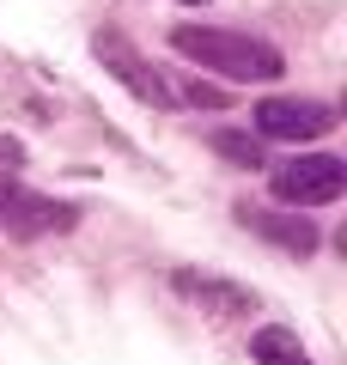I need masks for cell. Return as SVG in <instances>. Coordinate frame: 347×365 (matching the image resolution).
I'll return each mask as SVG.
<instances>
[{"label": "cell", "instance_id": "obj_5", "mask_svg": "<svg viewBox=\"0 0 347 365\" xmlns=\"http://www.w3.org/2000/svg\"><path fill=\"white\" fill-rule=\"evenodd\" d=\"M0 220L13 225L19 237H43V232H74L79 207H67V201H55V195H31L19 182H0Z\"/></svg>", "mask_w": 347, "mask_h": 365}, {"label": "cell", "instance_id": "obj_2", "mask_svg": "<svg viewBox=\"0 0 347 365\" xmlns=\"http://www.w3.org/2000/svg\"><path fill=\"white\" fill-rule=\"evenodd\" d=\"M268 189L281 201H293V207H329L347 189V165L335 153H298V158H281L268 170Z\"/></svg>", "mask_w": 347, "mask_h": 365}, {"label": "cell", "instance_id": "obj_9", "mask_svg": "<svg viewBox=\"0 0 347 365\" xmlns=\"http://www.w3.org/2000/svg\"><path fill=\"white\" fill-rule=\"evenodd\" d=\"M213 146L231 158V165H262V153H256V140H250V134H231V128H219V134H213Z\"/></svg>", "mask_w": 347, "mask_h": 365}, {"label": "cell", "instance_id": "obj_4", "mask_svg": "<svg viewBox=\"0 0 347 365\" xmlns=\"http://www.w3.org/2000/svg\"><path fill=\"white\" fill-rule=\"evenodd\" d=\"M335 122H341V110L323 104V98H262L256 104V128L268 134V140H286V146L323 140Z\"/></svg>", "mask_w": 347, "mask_h": 365}, {"label": "cell", "instance_id": "obj_1", "mask_svg": "<svg viewBox=\"0 0 347 365\" xmlns=\"http://www.w3.org/2000/svg\"><path fill=\"white\" fill-rule=\"evenodd\" d=\"M171 49L183 61H195L201 73H219V79H238V86H268V79L286 73L281 49L250 31H219V25H177L171 31Z\"/></svg>", "mask_w": 347, "mask_h": 365}, {"label": "cell", "instance_id": "obj_6", "mask_svg": "<svg viewBox=\"0 0 347 365\" xmlns=\"http://www.w3.org/2000/svg\"><path fill=\"white\" fill-rule=\"evenodd\" d=\"M171 287H177L189 304L213 311V317H244V311H256V292H250V287L219 280V274H207V268H177V274H171Z\"/></svg>", "mask_w": 347, "mask_h": 365}, {"label": "cell", "instance_id": "obj_11", "mask_svg": "<svg viewBox=\"0 0 347 365\" xmlns=\"http://www.w3.org/2000/svg\"><path fill=\"white\" fill-rule=\"evenodd\" d=\"M183 6H201V0H183Z\"/></svg>", "mask_w": 347, "mask_h": 365}, {"label": "cell", "instance_id": "obj_3", "mask_svg": "<svg viewBox=\"0 0 347 365\" xmlns=\"http://www.w3.org/2000/svg\"><path fill=\"white\" fill-rule=\"evenodd\" d=\"M91 55H98V61H104V73H110V79H122V86H129L134 98H141V104H153V110H171V104H177L171 79L159 73V67L146 61V55L134 49V43L122 37V31H98V37H91Z\"/></svg>", "mask_w": 347, "mask_h": 365}, {"label": "cell", "instance_id": "obj_7", "mask_svg": "<svg viewBox=\"0 0 347 365\" xmlns=\"http://www.w3.org/2000/svg\"><path fill=\"white\" fill-rule=\"evenodd\" d=\"M238 225L256 237H268V244H281L286 256H311V250L323 244L317 225L305 220V213H274V207H238Z\"/></svg>", "mask_w": 347, "mask_h": 365}, {"label": "cell", "instance_id": "obj_8", "mask_svg": "<svg viewBox=\"0 0 347 365\" xmlns=\"http://www.w3.org/2000/svg\"><path fill=\"white\" fill-rule=\"evenodd\" d=\"M250 359H256V365H311V353H305V341H298L293 329L268 323V329L250 335Z\"/></svg>", "mask_w": 347, "mask_h": 365}, {"label": "cell", "instance_id": "obj_10", "mask_svg": "<svg viewBox=\"0 0 347 365\" xmlns=\"http://www.w3.org/2000/svg\"><path fill=\"white\" fill-rule=\"evenodd\" d=\"M19 158H25V153H19V140H0V165L13 170V165H19Z\"/></svg>", "mask_w": 347, "mask_h": 365}]
</instances>
